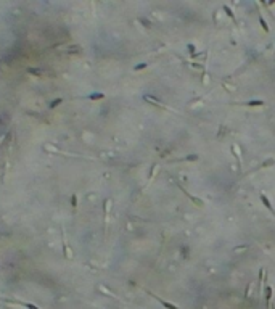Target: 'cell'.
<instances>
[{
    "label": "cell",
    "mask_w": 275,
    "mask_h": 309,
    "mask_svg": "<svg viewBox=\"0 0 275 309\" xmlns=\"http://www.w3.org/2000/svg\"><path fill=\"white\" fill-rule=\"evenodd\" d=\"M270 299H272V288L267 285L265 287V307H270Z\"/></svg>",
    "instance_id": "ba28073f"
},
{
    "label": "cell",
    "mask_w": 275,
    "mask_h": 309,
    "mask_svg": "<svg viewBox=\"0 0 275 309\" xmlns=\"http://www.w3.org/2000/svg\"><path fill=\"white\" fill-rule=\"evenodd\" d=\"M147 293H148L150 296H153V298L156 299V301H158L159 304H163V306H164L166 309H179V306H175V304H172V303L166 301V299H161V298H159V296H156L155 293H151V292H147Z\"/></svg>",
    "instance_id": "6da1fadb"
},
{
    "label": "cell",
    "mask_w": 275,
    "mask_h": 309,
    "mask_svg": "<svg viewBox=\"0 0 275 309\" xmlns=\"http://www.w3.org/2000/svg\"><path fill=\"white\" fill-rule=\"evenodd\" d=\"M24 307H27V309H39L37 306H34V304H31V303H21Z\"/></svg>",
    "instance_id": "d6986e66"
},
{
    "label": "cell",
    "mask_w": 275,
    "mask_h": 309,
    "mask_svg": "<svg viewBox=\"0 0 275 309\" xmlns=\"http://www.w3.org/2000/svg\"><path fill=\"white\" fill-rule=\"evenodd\" d=\"M264 277H265V269L261 267V269H259V277H258V290H259V295H262V282H264Z\"/></svg>",
    "instance_id": "8992f818"
},
{
    "label": "cell",
    "mask_w": 275,
    "mask_h": 309,
    "mask_svg": "<svg viewBox=\"0 0 275 309\" xmlns=\"http://www.w3.org/2000/svg\"><path fill=\"white\" fill-rule=\"evenodd\" d=\"M71 206H72V209L77 208V196H76V195L71 196Z\"/></svg>",
    "instance_id": "2e32d148"
},
{
    "label": "cell",
    "mask_w": 275,
    "mask_h": 309,
    "mask_svg": "<svg viewBox=\"0 0 275 309\" xmlns=\"http://www.w3.org/2000/svg\"><path fill=\"white\" fill-rule=\"evenodd\" d=\"M259 198H261V201H262V204L265 206V208H267L272 214H273V216H275V209H273V206H272V203L269 201V198H267V196H265V195H262L261 193V196H259Z\"/></svg>",
    "instance_id": "5b68a950"
},
{
    "label": "cell",
    "mask_w": 275,
    "mask_h": 309,
    "mask_svg": "<svg viewBox=\"0 0 275 309\" xmlns=\"http://www.w3.org/2000/svg\"><path fill=\"white\" fill-rule=\"evenodd\" d=\"M138 21H140L142 24H143L145 27H151V23H150L148 20H145V18H138Z\"/></svg>",
    "instance_id": "e0dca14e"
},
{
    "label": "cell",
    "mask_w": 275,
    "mask_h": 309,
    "mask_svg": "<svg viewBox=\"0 0 275 309\" xmlns=\"http://www.w3.org/2000/svg\"><path fill=\"white\" fill-rule=\"evenodd\" d=\"M185 160H187V161H195V160H198V155H190V156H185Z\"/></svg>",
    "instance_id": "ffe728a7"
},
{
    "label": "cell",
    "mask_w": 275,
    "mask_h": 309,
    "mask_svg": "<svg viewBox=\"0 0 275 309\" xmlns=\"http://www.w3.org/2000/svg\"><path fill=\"white\" fill-rule=\"evenodd\" d=\"M180 190H182V192H184V193H185V195H187V196H188V198H190V200H192V201H193V203H195L196 206H201V208H203V206H204V201H203V200H200V198H196V196H193L192 193H188V192H187V190L184 189V187H182V185H180Z\"/></svg>",
    "instance_id": "3957f363"
},
{
    "label": "cell",
    "mask_w": 275,
    "mask_h": 309,
    "mask_svg": "<svg viewBox=\"0 0 275 309\" xmlns=\"http://www.w3.org/2000/svg\"><path fill=\"white\" fill-rule=\"evenodd\" d=\"M275 164V160H272V158H269V160H265L262 164H259L256 169H262V167H267V166H273Z\"/></svg>",
    "instance_id": "7c38bea8"
},
{
    "label": "cell",
    "mask_w": 275,
    "mask_h": 309,
    "mask_svg": "<svg viewBox=\"0 0 275 309\" xmlns=\"http://www.w3.org/2000/svg\"><path fill=\"white\" fill-rule=\"evenodd\" d=\"M143 100H145V101H151V105H155V106H159V108H163V110H167V108L163 105V103H161L158 98H155L153 95H145Z\"/></svg>",
    "instance_id": "277c9868"
},
{
    "label": "cell",
    "mask_w": 275,
    "mask_h": 309,
    "mask_svg": "<svg viewBox=\"0 0 275 309\" xmlns=\"http://www.w3.org/2000/svg\"><path fill=\"white\" fill-rule=\"evenodd\" d=\"M222 10L227 13V16H229L232 21H235V23H236V18H235V15H233V12H232V8H230L229 5H224V7H222Z\"/></svg>",
    "instance_id": "9c48e42d"
},
{
    "label": "cell",
    "mask_w": 275,
    "mask_h": 309,
    "mask_svg": "<svg viewBox=\"0 0 275 309\" xmlns=\"http://www.w3.org/2000/svg\"><path fill=\"white\" fill-rule=\"evenodd\" d=\"M241 105H245V106H264L265 101L264 100H249V101L241 103Z\"/></svg>",
    "instance_id": "52a82bcc"
},
{
    "label": "cell",
    "mask_w": 275,
    "mask_h": 309,
    "mask_svg": "<svg viewBox=\"0 0 275 309\" xmlns=\"http://www.w3.org/2000/svg\"><path fill=\"white\" fill-rule=\"evenodd\" d=\"M148 66V63H138V64H135V66H134V71H140V69H145Z\"/></svg>",
    "instance_id": "9a60e30c"
},
{
    "label": "cell",
    "mask_w": 275,
    "mask_h": 309,
    "mask_svg": "<svg viewBox=\"0 0 275 309\" xmlns=\"http://www.w3.org/2000/svg\"><path fill=\"white\" fill-rule=\"evenodd\" d=\"M61 103H63V98H55V100H52V101L49 103V108L53 110V108H56L58 105H61Z\"/></svg>",
    "instance_id": "4fadbf2b"
},
{
    "label": "cell",
    "mask_w": 275,
    "mask_h": 309,
    "mask_svg": "<svg viewBox=\"0 0 275 309\" xmlns=\"http://www.w3.org/2000/svg\"><path fill=\"white\" fill-rule=\"evenodd\" d=\"M27 73L32 74V76H35V77L44 76V71H42V69H39V68H27Z\"/></svg>",
    "instance_id": "30bf717a"
},
{
    "label": "cell",
    "mask_w": 275,
    "mask_h": 309,
    "mask_svg": "<svg viewBox=\"0 0 275 309\" xmlns=\"http://www.w3.org/2000/svg\"><path fill=\"white\" fill-rule=\"evenodd\" d=\"M251 285H253L251 282H249L248 285H246V288H245V298H248V296H249V292H251Z\"/></svg>",
    "instance_id": "ac0fdd59"
},
{
    "label": "cell",
    "mask_w": 275,
    "mask_h": 309,
    "mask_svg": "<svg viewBox=\"0 0 275 309\" xmlns=\"http://www.w3.org/2000/svg\"><path fill=\"white\" fill-rule=\"evenodd\" d=\"M259 23H261V26H262V29H264V32H269L270 29H269V26H267V23H265V20L262 18V15L259 16Z\"/></svg>",
    "instance_id": "5bb4252c"
},
{
    "label": "cell",
    "mask_w": 275,
    "mask_h": 309,
    "mask_svg": "<svg viewBox=\"0 0 275 309\" xmlns=\"http://www.w3.org/2000/svg\"><path fill=\"white\" fill-rule=\"evenodd\" d=\"M87 98L89 100H103V98H105V93H100V92L90 93V95H87Z\"/></svg>",
    "instance_id": "8fae6325"
},
{
    "label": "cell",
    "mask_w": 275,
    "mask_h": 309,
    "mask_svg": "<svg viewBox=\"0 0 275 309\" xmlns=\"http://www.w3.org/2000/svg\"><path fill=\"white\" fill-rule=\"evenodd\" d=\"M232 153H233V156L236 158V163H238V171H241L243 169V161H241V156H240V148H238V145H232Z\"/></svg>",
    "instance_id": "7a4b0ae2"
}]
</instances>
